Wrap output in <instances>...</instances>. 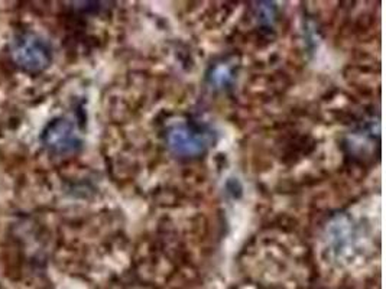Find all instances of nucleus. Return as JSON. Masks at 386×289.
Here are the masks:
<instances>
[{
  "instance_id": "1",
  "label": "nucleus",
  "mask_w": 386,
  "mask_h": 289,
  "mask_svg": "<svg viewBox=\"0 0 386 289\" xmlns=\"http://www.w3.org/2000/svg\"><path fill=\"white\" fill-rule=\"evenodd\" d=\"M9 56L21 71L36 75L51 65L53 48L41 35L24 31L12 38Z\"/></svg>"
},
{
  "instance_id": "2",
  "label": "nucleus",
  "mask_w": 386,
  "mask_h": 289,
  "mask_svg": "<svg viewBox=\"0 0 386 289\" xmlns=\"http://www.w3.org/2000/svg\"><path fill=\"white\" fill-rule=\"evenodd\" d=\"M213 143L212 130L194 122H179L167 132V144L178 158H199Z\"/></svg>"
},
{
  "instance_id": "3",
  "label": "nucleus",
  "mask_w": 386,
  "mask_h": 289,
  "mask_svg": "<svg viewBox=\"0 0 386 289\" xmlns=\"http://www.w3.org/2000/svg\"><path fill=\"white\" fill-rule=\"evenodd\" d=\"M41 142L43 148L56 157L74 155L83 147L75 125L68 117H56L48 123L41 135Z\"/></svg>"
},
{
  "instance_id": "4",
  "label": "nucleus",
  "mask_w": 386,
  "mask_h": 289,
  "mask_svg": "<svg viewBox=\"0 0 386 289\" xmlns=\"http://www.w3.org/2000/svg\"><path fill=\"white\" fill-rule=\"evenodd\" d=\"M236 63L230 58H223L212 64L207 71V81L216 90L230 88L236 80Z\"/></svg>"
},
{
  "instance_id": "5",
  "label": "nucleus",
  "mask_w": 386,
  "mask_h": 289,
  "mask_svg": "<svg viewBox=\"0 0 386 289\" xmlns=\"http://www.w3.org/2000/svg\"><path fill=\"white\" fill-rule=\"evenodd\" d=\"M256 18L259 23L272 26L276 21V6L269 2H261L256 8Z\"/></svg>"
}]
</instances>
